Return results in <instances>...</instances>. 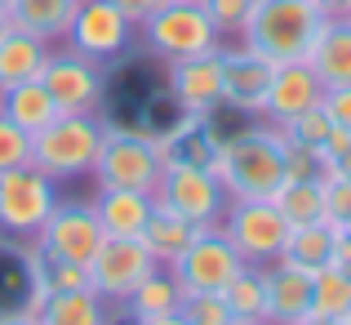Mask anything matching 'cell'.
Instances as JSON below:
<instances>
[{"mask_svg": "<svg viewBox=\"0 0 351 325\" xmlns=\"http://www.w3.org/2000/svg\"><path fill=\"white\" fill-rule=\"evenodd\" d=\"M173 71V98L191 116H209L214 107H223V54H200V58L169 63Z\"/></svg>", "mask_w": 351, "mask_h": 325, "instance_id": "obj_16", "label": "cell"}, {"mask_svg": "<svg viewBox=\"0 0 351 325\" xmlns=\"http://www.w3.org/2000/svg\"><path fill=\"white\" fill-rule=\"evenodd\" d=\"M351 308V276L338 263H325L320 272H311V312L320 317H347Z\"/></svg>", "mask_w": 351, "mask_h": 325, "instance_id": "obj_29", "label": "cell"}, {"mask_svg": "<svg viewBox=\"0 0 351 325\" xmlns=\"http://www.w3.org/2000/svg\"><path fill=\"white\" fill-rule=\"evenodd\" d=\"M209 170L223 183L227 201H271V192L285 183V134L267 120L245 125L240 134L218 143Z\"/></svg>", "mask_w": 351, "mask_h": 325, "instance_id": "obj_1", "label": "cell"}, {"mask_svg": "<svg viewBox=\"0 0 351 325\" xmlns=\"http://www.w3.org/2000/svg\"><path fill=\"white\" fill-rule=\"evenodd\" d=\"M0 9H9V0H0Z\"/></svg>", "mask_w": 351, "mask_h": 325, "instance_id": "obj_47", "label": "cell"}, {"mask_svg": "<svg viewBox=\"0 0 351 325\" xmlns=\"http://www.w3.org/2000/svg\"><path fill=\"white\" fill-rule=\"evenodd\" d=\"M325 98V85L311 71V63H285L271 71V85L263 98V120L267 125H289L293 116H302L307 107H316Z\"/></svg>", "mask_w": 351, "mask_h": 325, "instance_id": "obj_14", "label": "cell"}, {"mask_svg": "<svg viewBox=\"0 0 351 325\" xmlns=\"http://www.w3.org/2000/svg\"><path fill=\"white\" fill-rule=\"evenodd\" d=\"M200 9H205L209 23L218 27V36H240L245 23L254 18L258 0H200Z\"/></svg>", "mask_w": 351, "mask_h": 325, "instance_id": "obj_32", "label": "cell"}, {"mask_svg": "<svg viewBox=\"0 0 351 325\" xmlns=\"http://www.w3.org/2000/svg\"><path fill=\"white\" fill-rule=\"evenodd\" d=\"M18 165H32V134L0 111V170H18Z\"/></svg>", "mask_w": 351, "mask_h": 325, "instance_id": "obj_33", "label": "cell"}, {"mask_svg": "<svg viewBox=\"0 0 351 325\" xmlns=\"http://www.w3.org/2000/svg\"><path fill=\"white\" fill-rule=\"evenodd\" d=\"M191 236H196V223H187V218L173 214V210H160V205H156L138 240H143V245L152 249V258H156L160 267H169L173 258H178L182 249L191 245Z\"/></svg>", "mask_w": 351, "mask_h": 325, "instance_id": "obj_26", "label": "cell"}, {"mask_svg": "<svg viewBox=\"0 0 351 325\" xmlns=\"http://www.w3.org/2000/svg\"><path fill=\"white\" fill-rule=\"evenodd\" d=\"M103 138H107V125L94 111H62L53 125H45L40 134H32V165L40 174H49L53 183L94 174Z\"/></svg>", "mask_w": 351, "mask_h": 325, "instance_id": "obj_3", "label": "cell"}, {"mask_svg": "<svg viewBox=\"0 0 351 325\" xmlns=\"http://www.w3.org/2000/svg\"><path fill=\"white\" fill-rule=\"evenodd\" d=\"M0 111H5L18 129H27V134H40L45 125H53V120L62 116L58 103H53V94L40 80H23V85L0 89Z\"/></svg>", "mask_w": 351, "mask_h": 325, "instance_id": "obj_19", "label": "cell"}, {"mask_svg": "<svg viewBox=\"0 0 351 325\" xmlns=\"http://www.w3.org/2000/svg\"><path fill=\"white\" fill-rule=\"evenodd\" d=\"M134 325H191L182 312H169V317H152V321H134Z\"/></svg>", "mask_w": 351, "mask_h": 325, "instance_id": "obj_42", "label": "cell"}, {"mask_svg": "<svg viewBox=\"0 0 351 325\" xmlns=\"http://www.w3.org/2000/svg\"><path fill=\"white\" fill-rule=\"evenodd\" d=\"M45 58H49V41L14 27V32L0 41V89L23 85V80H40Z\"/></svg>", "mask_w": 351, "mask_h": 325, "instance_id": "obj_21", "label": "cell"}, {"mask_svg": "<svg viewBox=\"0 0 351 325\" xmlns=\"http://www.w3.org/2000/svg\"><path fill=\"white\" fill-rule=\"evenodd\" d=\"M36 325H107V312H103V299L89 285H80V290H53L45 299Z\"/></svg>", "mask_w": 351, "mask_h": 325, "instance_id": "obj_25", "label": "cell"}, {"mask_svg": "<svg viewBox=\"0 0 351 325\" xmlns=\"http://www.w3.org/2000/svg\"><path fill=\"white\" fill-rule=\"evenodd\" d=\"M236 325H267V321H236Z\"/></svg>", "mask_w": 351, "mask_h": 325, "instance_id": "obj_45", "label": "cell"}, {"mask_svg": "<svg viewBox=\"0 0 351 325\" xmlns=\"http://www.w3.org/2000/svg\"><path fill=\"white\" fill-rule=\"evenodd\" d=\"M334 240H338V232L329 227L325 218L289 227L285 249H280V263H293V267H302V272H320L325 263H334Z\"/></svg>", "mask_w": 351, "mask_h": 325, "instance_id": "obj_23", "label": "cell"}, {"mask_svg": "<svg viewBox=\"0 0 351 325\" xmlns=\"http://www.w3.org/2000/svg\"><path fill=\"white\" fill-rule=\"evenodd\" d=\"M178 303H182V285L173 281L169 267H156V272H147L143 281H138V290L129 294L120 308L129 312V321H152V317L178 312Z\"/></svg>", "mask_w": 351, "mask_h": 325, "instance_id": "obj_22", "label": "cell"}, {"mask_svg": "<svg viewBox=\"0 0 351 325\" xmlns=\"http://www.w3.org/2000/svg\"><path fill=\"white\" fill-rule=\"evenodd\" d=\"M271 205L285 214L289 227L320 223V218H325V183H320V179H285L280 188L271 192Z\"/></svg>", "mask_w": 351, "mask_h": 325, "instance_id": "obj_28", "label": "cell"}, {"mask_svg": "<svg viewBox=\"0 0 351 325\" xmlns=\"http://www.w3.org/2000/svg\"><path fill=\"white\" fill-rule=\"evenodd\" d=\"M320 107L329 111V120H334L338 129H347V134H351V85H343V89H325Z\"/></svg>", "mask_w": 351, "mask_h": 325, "instance_id": "obj_36", "label": "cell"}, {"mask_svg": "<svg viewBox=\"0 0 351 325\" xmlns=\"http://www.w3.org/2000/svg\"><path fill=\"white\" fill-rule=\"evenodd\" d=\"M53 205H58V192L49 174H40L36 165L0 170V227L9 236H36L53 214Z\"/></svg>", "mask_w": 351, "mask_h": 325, "instance_id": "obj_8", "label": "cell"}, {"mask_svg": "<svg viewBox=\"0 0 351 325\" xmlns=\"http://www.w3.org/2000/svg\"><path fill=\"white\" fill-rule=\"evenodd\" d=\"M40 85L53 94L58 111H94L103 103V63L85 58L80 49H49L40 67Z\"/></svg>", "mask_w": 351, "mask_h": 325, "instance_id": "obj_12", "label": "cell"}, {"mask_svg": "<svg viewBox=\"0 0 351 325\" xmlns=\"http://www.w3.org/2000/svg\"><path fill=\"white\" fill-rule=\"evenodd\" d=\"M152 201L160 210H173L178 218L196 223V227L218 223L223 210H227V192H223V183L214 179V170H205V165H187V161H169V165H165Z\"/></svg>", "mask_w": 351, "mask_h": 325, "instance_id": "obj_5", "label": "cell"}, {"mask_svg": "<svg viewBox=\"0 0 351 325\" xmlns=\"http://www.w3.org/2000/svg\"><path fill=\"white\" fill-rule=\"evenodd\" d=\"M289 325H343V317H320V312H307V317L289 321Z\"/></svg>", "mask_w": 351, "mask_h": 325, "instance_id": "obj_41", "label": "cell"}, {"mask_svg": "<svg viewBox=\"0 0 351 325\" xmlns=\"http://www.w3.org/2000/svg\"><path fill=\"white\" fill-rule=\"evenodd\" d=\"M276 129H280V134L289 138V143L320 152V147H325V138H329V129H334V120H329V111L316 103V107H307V111H302V116H293L289 125H276Z\"/></svg>", "mask_w": 351, "mask_h": 325, "instance_id": "obj_30", "label": "cell"}, {"mask_svg": "<svg viewBox=\"0 0 351 325\" xmlns=\"http://www.w3.org/2000/svg\"><path fill=\"white\" fill-rule=\"evenodd\" d=\"M223 299L236 321H267L271 325V308H267V272L254 263H240V272L223 285Z\"/></svg>", "mask_w": 351, "mask_h": 325, "instance_id": "obj_27", "label": "cell"}, {"mask_svg": "<svg viewBox=\"0 0 351 325\" xmlns=\"http://www.w3.org/2000/svg\"><path fill=\"white\" fill-rule=\"evenodd\" d=\"M129 41H134V23L120 14L112 0H80L76 18L67 27L71 49H80L94 63H112L116 54L129 49Z\"/></svg>", "mask_w": 351, "mask_h": 325, "instance_id": "obj_13", "label": "cell"}, {"mask_svg": "<svg viewBox=\"0 0 351 325\" xmlns=\"http://www.w3.org/2000/svg\"><path fill=\"white\" fill-rule=\"evenodd\" d=\"M152 210H156L152 192H129V188H98V201H94L103 236H143Z\"/></svg>", "mask_w": 351, "mask_h": 325, "instance_id": "obj_17", "label": "cell"}, {"mask_svg": "<svg viewBox=\"0 0 351 325\" xmlns=\"http://www.w3.org/2000/svg\"><path fill=\"white\" fill-rule=\"evenodd\" d=\"M320 179H347L351 183V147H347V152H338L334 161L320 165Z\"/></svg>", "mask_w": 351, "mask_h": 325, "instance_id": "obj_38", "label": "cell"}, {"mask_svg": "<svg viewBox=\"0 0 351 325\" xmlns=\"http://www.w3.org/2000/svg\"><path fill=\"white\" fill-rule=\"evenodd\" d=\"M218 227L227 232L240 263H254V267L276 263L285 249V236H289V223L271 201H232L218 218Z\"/></svg>", "mask_w": 351, "mask_h": 325, "instance_id": "obj_6", "label": "cell"}, {"mask_svg": "<svg viewBox=\"0 0 351 325\" xmlns=\"http://www.w3.org/2000/svg\"><path fill=\"white\" fill-rule=\"evenodd\" d=\"M0 325H36L32 317H0Z\"/></svg>", "mask_w": 351, "mask_h": 325, "instance_id": "obj_44", "label": "cell"}, {"mask_svg": "<svg viewBox=\"0 0 351 325\" xmlns=\"http://www.w3.org/2000/svg\"><path fill=\"white\" fill-rule=\"evenodd\" d=\"M143 41L165 63H182V58H200V54L223 49V36L200 9V0H169L152 18H143Z\"/></svg>", "mask_w": 351, "mask_h": 325, "instance_id": "obj_4", "label": "cell"}, {"mask_svg": "<svg viewBox=\"0 0 351 325\" xmlns=\"http://www.w3.org/2000/svg\"><path fill=\"white\" fill-rule=\"evenodd\" d=\"M285 179H320V152L285 138Z\"/></svg>", "mask_w": 351, "mask_h": 325, "instance_id": "obj_35", "label": "cell"}, {"mask_svg": "<svg viewBox=\"0 0 351 325\" xmlns=\"http://www.w3.org/2000/svg\"><path fill=\"white\" fill-rule=\"evenodd\" d=\"M9 32H14V23H9V14H5V9H0V41H5Z\"/></svg>", "mask_w": 351, "mask_h": 325, "instance_id": "obj_43", "label": "cell"}, {"mask_svg": "<svg viewBox=\"0 0 351 325\" xmlns=\"http://www.w3.org/2000/svg\"><path fill=\"white\" fill-rule=\"evenodd\" d=\"M325 183V223L334 232L351 227V183L347 179H320Z\"/></svg>", "mask_w": 351, "mask_h": 325, "instance_id": "obj_34", "label": "cell"}, {"mask_svg": "<svg viewBox=\"0 0 351 325\" xmlns=\"http://www.w3.org/2000/svg\"><path fill=\"white\" fill-rule=\"evenodd\" d=\"M334 263L351 276V236L347 232H338V240H334Z\"/></svg>", "mask_w": 351, "mask_h": 325, "instance_id": "obj_40", "label": "cell"}, {"mask_svg": "<svg viewBox=\"0 0 351 325\" xmlns=\"http://www.w3.org/2000/svg\"><path fill=\"white\" fill-rule=\"evenodd\" d=\"M169 272L182 285V294H205V290L223 294V285L240 272V254L232 249L227 232L218 223H209V227H196L191 245L169 263Z\"/></svg>", "mask_w": 351, "mask_h": 325, "instance_id": "obj_9", "label": "cell"}, {"mask_svg": "<svg viewBox=\"0 0 351 325\" xmlns=\"http://www.w3.org/2000/svg\"><path fill=\"white\" fill-rule=\"evenodd\" d=\"M343 325H351V308H347V317H343Z\"/></svg>", "mask_w": 351, "mask_h": 325, "instance_id": "obj_46", "label": "cell"}, {"mask_svg": "<svg viewBox=\"0 0 351 325\" xmlns=\"http://www.w3.org/2000/svg\"><path fill=\"white\" fill-rule=\"evenodd\" d=\"M76 9L80 0H9L5 14L18 32H32L40 41H58V36H67Z\"/></svg>", "mask_w": 351, "mask_h": 325, "instance_id": "obj_20", "label": "cell"}, {"mask_svg": "<svg viewBox=\"0 0 351 325\" xmlns=\"http://www.w3.org/2000/svg\"><path fill=\"white\" fill-rule=\"evenodd\" d=\"M112 5H116L120 14H125L129 23H134V27H143V18H152L156 9H165L169 0H112Z\"/></svg>", "mask_w": 351, "mask_h": 325, "instance_id": "obj_37", "label": "cell"}, {"mask_svg": "<svg viewBox=\"0 0 351 325\" xmlns=\"http://www.w3.org/2000/svg\"><path fill=\"white\" fill-rule=\"evenodd\" d=\"M329 18L320 14L316 0H258L254 18L240 32V45L263 54L267 63H311Z\"/></svg>", "mask_w": 351, "mask_h": 325, "instance_id": "obj_2", "label": "cell"}, {"mask_svg": "<svg viewBox=\"0 0 351 325\" xmlns=\"http://www.w3.org/2000/svg\"><path fill=\"white\" fill-rule=\"evenodd\" d=\"M311 71L325 89L351 85V23H325V36L311 54Z\"/></svg>", "mask_w": 351, "mask_h": 325, "instance_id": "obj_24", "label": "cell"}, {"mask_svg": "<svg viewBox=\"0 0 351 325\" xmlns=\"http://www.w3.org/2000/svg\"><path fill=\"white\" fill-rule=\"evenodd\" d=\"M329 23H351V0H316Z\"/></svg>", "mask_w": 351, "mask_h": 325, "instance_id": "obj_39", "label": "cell"}, {"mask_svg": "<svg viewBox=\"0 0 351 325\" xmlns=\"http://www.w3.org/2000/svg\"><path fill=\"white\" fill-rule=\"evenodd\" d=\"M156 267L160 263L138 236H103L98 254L89 258V290L103 303H125L138 290V281L147 272H156Z\"/></svg>", "mask_w": 351, "mask_h": 325, "instance_id": "obj_10", "label": "cell"}, {"mask_svg": "<svg viewBox=\"0 0 351 325\" xmlns=\"http://www.w3.org/2000/svg\"><path fill=\"white\" fill-rule=\"evenodd\" d=\"M178 312L187 317L191 325H236L232 308H227V299L218 290H205V294H182Z\"/></svg>", "mask_w": 351, "mask_h": 325, "instance_id": "obj_31", "label": "cell"}, {"mask_svg": "<svg viewBox=\"0 0 351 325\" xmlns=\"http://www.w3.org/2000/svg\"><path fill=\"white\" fill-rule=\"evenodd\" d=\"M36 249L45 258H58V263H76L89 267V258L103 245V227H98L94 205H53V214L45 218V227L36 232Z\"/></svg>", "mask_w": 351, "mask_h": 325, "instance_id": "obj_11", "label": "cell"}, {"mask_svg": "<svg viewBox=\"0 0 351 325\" xmlns=\"http://www.w3.org/2000/svg\"><path fill=\"white\" fill-rule=\"evenodd\" d=\"M218 54H223V103L249 111V116H263V98H267V85H271L276 63H267L249 45H232V49H218Z\"/></svg>", "mask_w": 351, "mask_h": 325, "instance_id": "obj_15", "label": "cell"}, {"mask_svg": "<svg viewBox=\"0 0 351 325\" xmlns=\"http://www.w3.org/2000/svg\"><path fill=\"white\" fill-rule=\"evenodd\" d=\"M347 236H351V227H347Z\"/></svg>", "mask_w": 351, "mask_h": 325, "instance_id": "obj_48", "label": "cell"}, {"mask_svg": "<svg viewBox=\"0 0 351 325\" xmlns=\"http://www.w3.org/2000/svg\"><path fill=\"white\" fill-rule=\"evenodd\" d=\"M267 308H271V325H289L311 312V272L293 263H267Z\"/></svg>", "mask_w": 351, "mask_h": 325, "instance_id": "obj_18", "label": "cell"}, {"mask_svg": "<svg viewBox=\"0 0 351 325\" xmlns=\"http://www.w3.org/2000/svg\"><path fill=\"white\" fill-rule=\"evenodd\" d=\"M165 161L156 156L152 134H134V129H107L103 152L94 161L98 188H129V192H156Z\"/></svg>", "mask_w": 351, "mask_h": 325, "instance_id": "obj_7", "label": "cell"}]
</instances>
